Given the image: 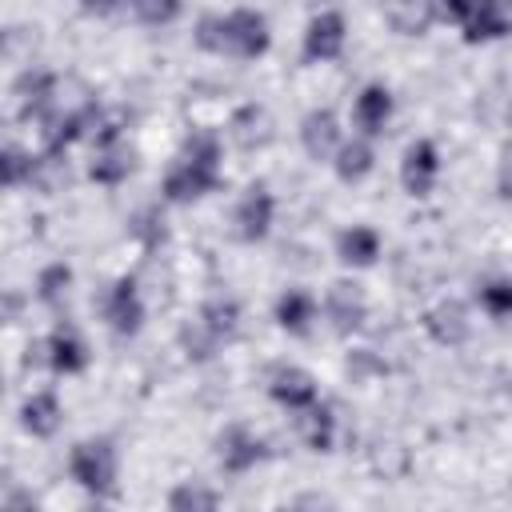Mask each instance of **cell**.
Segmentation results:
<instances>
[{
    "mask_svg": "<svg viewBox=\"0 0 512 512\" xmlns=\"http://www.w3.org/2000/svg\"><path fill=\"white\" fill-rule=\"evenodd\" d=\"M196 48L212 52V56H232V60H256L268 52L272 32L264 12L256 8H236L228 16H200L196 32H192Z\"/></svg>",
    "mask_w": 512,
    "mask_h": 512,
    "instance_id": "obj_1",
    "label": "cell"
},
{
    "mask_svg": "<svg viewBox=\"0 0 512 512\" xmlns=\"http://www.w3.org/2000/svg\"><path fill=\"white\" fill-rule=\"evenodd\" d=\"M220 184V140L216 136H192L180 156L172 160V168L164 172L160 192L172 204H188L200 200L204 192H212Z\"/></svg>",
    "mask_w": 512,
    "mask_h": 512,
    "instance_id": "obj_2",
    "label": "cell"
},
{
    "mask_svg": "<svg viewBox=\"0 0 512 512\" xmlns=\"http://www.w3.org/2000/svg\"><path fill=\"white\" fill-rule=\"evenodd\" d=\"M68 476L92 492V496H108L116 488V448L108 436H92V440H80L68 456Z\"/></svg>",
    "mask_w": 512,
    "mask_h": 512,
    "instance_id": "obj_3",
    "label": "cell"
},
{
    "mask_svg": "<svg viewBox=\"0 0 512 512\" xmlns=\"http://www.w3.org/2000/svg\"><path fill=\"white\" fill-rule=\"evenodd\" d=\"M104 320L116 336H136L144 328V300L132 276H120L104 296Z\"/></svg>",
    "mask_w": 512,
    "mask_h": 512,
    "instance_id": "obj_4",
    "label": "cell"
},
{
    "mask_svg": "<svg viewBox=\"0 0 512 512\" xmlns=\"http://www.w3.org/2000/svg\"><path fill=\"white\" fill-rule=\"evenodd\" d=\"M436 176H440V152H436V144L432 140L408 144V152L400 160V184H404V192L412 200H424V196H432Z\"/></svg>",
    "mask_w": 512,
    "mask_h": 512,
    "instance_id": "obj_5",
    "label": "cell"
},
{
    "mask_svg": "<svg viewBox=\"0 0 512 512\" xmlns=\"http://www.w3.org/2000/svg\"><path fill=\"white\" fill-rule=\"evenodd\" d=\"M272 216H276V200H272V192H268L264 184H252V188L240 196L236 212H232L236 236H240L244 244L264 240V236L272 232Z\"/></svg>",
    "mask_w": 512,
    "mask_h": 512,
    "instance_id": "obj_6",
    "label": "cell"
},
{
    "mask_svg": "<svg viewBox=\"0 0 512 512\" xmlns=\"http://www.w3.org/2000/svg\"><path fill=\"white\" fill-rule=\"evenodd\" d=\"M344 40H348V24H344V16L340 12H316L312 20H308V28H304V56L312 60V64H328V60H336L340 52H344Z\"/></svg>",
    "mask_w": 512,
    "mask_h": 512,
    "instance_id": "obj_7",
    "label": "cell"
},
{
    "mask_svg": "<svg viewBox=\"0 0 512 512\" xmlns=\"http://www.w3.org/2000/svg\"><path fill=\"white\" fill-rule=\"evenodd\" d=\"M300 144H304V152H308L316 164H320V160L332 164V156H336L340 144H344L336 112H332V108H312V112H304V120H300Z\"/></svg>",
    "mask_w": 512,
    "mask_h": 512,
    "instance_id": "obj_8",
    "label": "cell"
},
{
    "mask_svg": "<svg viewBox=\"0 0 512 512\" xmlns=\"http://www.w3.org/2000/svg\"><path fill=\"white\" fill-rule=\"evenodd\" d=\"M468 44H488L512 32V0H472L468 20L460 24Z\"/></svg>",
    "mask_w": 512,
    "mask_h": 512,
    "instance_id": "obj_9",
    "label": "cell"
},
{
    "mask_svg": "<svg viewBox=\"0 0 512 512\" xmlns=\"http://www.w3.org/2000/svg\"><path fill=\"white\" fill-rule=\"evenodd\" d=\"M216 456H220V468H224V472L240 476V472H252V468L268 456V448H264V440H260V436H252L248 428L232 424V428L216 440Z\"/></svg>",
    "mask_w": 512,
    "mask_h": 512,
    "instance_id": "obj_10",
    "label": "cell"
},
{
    "mask_svg": "<svg viewBox=\"0 0 512 512\" xmlns=\"http://www.w3.org/2000/svg\"><path fill=\"white\" fill-rule=\"evenodd\" d=\"M268 396H272L280 408H288V412H304V408H312V404L320 400L316 380H312L304 368H292V364L272 372V380H268Z\"/></svg>",
    "mask_w": 512,
    "mask_h": 512,
    "instance_id": "obj_11",
    "label": "cell"
},
{
    "mask_svg": "<svg viewBox=\"0 0 512 512\" xmlns=\"http://www.w3.org/2000/svg\"><path fill=\"white\" fill-rule=\"evenodd\" d=\"M324 312H328V320H332L336 332H352V328H360L364 316H368V304H364L360 284L336 280V284L324 292Z\"/></svg>",
    "mask_w": 512,
    "mask_h": 512,
    "instance_id": "obj_12",
    "label": "cell"
},
{
    "mask_svg": "<svg viewBox=\"0 0 512 512\" xmlns=\"http://www.w3.org/2000/svg\"><path fill=\"white\" fill-rule=\"evenodd\" d=\"M388 120H392V92L384 84H364L352 104V124L360 128V136H380Z\"/></svg>",
    "mask_w": 512,
    "mask_h": 512,
    "instance_id": "obj_13",
    "label": "cell"
},
{
    "mask_svg": "<svg viewBox=\"0 0 512 512\" xmlns=\"http://www.w3.org/2000/svg\"><path fill=\"white\" fill-rule=\"evenodd\" d=\"M60 420H64V408H60V396H56V392H32V396L20 404V428H24L28 436H36V440L56 436Z\"/></svg>",
    "mask_w": 512,
    "mask_h": 512,
    "instance_id": "obj_14",
    "label": "cell"
},
{
    "mask_svg": "<svg viewBox=\"0 0 512 512\" xmlns=\"http://www.w3.org/2000/svg\"><path fill=\"white\" fill-rule=\"evenodd\" d=\"M384 20L396 36H424L436 12L432 0H384Z\"/></svg>",
    "mask_w": 512,
    "mask_h": 512,
    "instance_id": "obj_15",
    "label": "cell"
},
{
    "mask_svg": "<svg viewBox=\"0 0 512 512\" xmlns=\"http://www.w3.org/2000/svg\"><path fill=\"white\" fill-rule=\"evenodd\" d=\"M336 256H340L348 268H368V264H376V256H380V236H376V228H368V224L344 228V232L336 236Z\"/></svg>",
    "mask_w": 512,
    "mask_h": 512,
    "instance_id": "obj_16",
    "label": "cell"
},
{
    "mask_svg": "<svg viewBox=\"0 0 512 512\" xmlns=\"http://www.w3.org/2000/svg\"><path fill=\"white\" fill-rule=\"evenodd\" d=\"M48 364H52L56 372H64V376H76V372L88 368V344H84L72 328L60 324V328L48 336Z\"/></svg>",
    "mask_w": 512,
    "mask_h": 512,
    "instance_id": "obj_17",
    "label": "cell"
},
{
    "mask_svg": "<svg viewBox=\"0 0 512 512\" xmlns=\"http://www.w3.org/2000/svg\"><path fill=\"white\" fill-rule=\"evenodd\" d=\"M296 428H300V440L312 448V452H332L336 444V416H332V404H312L296 416Z\"/></svg>",
    "mask_w": 512,
    "mask_h": 512,
    "instance_id": "obj_18",
    "label": "cell"
},
{
    "mask_svg": "<svg viewBox=\"0 0 512 512\" xmlns=\"http://www.w3.org/2000/svg\"><path fill=\"white\" fill-rule=\"evenodd\" d=\"M332 168H336V176H340L344 184H360V180L376 168V152H372L368 136H352V140H344L340 152L332 156Z\"/></svg>",
    "mask_w": 512,
    "mask_h": 512,
    "instance_id": "obj_19",
    "label": "cell"
},
{
    "mask_svg": "<svg viewBox=\"0 0 512 512\" xmlns=\"http://www.w3.org/2000/svg\"><path fill=\"white\" fill-rule=\"evenodd\" d=\"M424 328H428V336L436 340V344H448V348H456V344H464L468 340V312L460 308V304H436L428 316H424Z\"/></svg>",
    "mask_w": 512,
    "mask_h": 512,
    "instance_id": "obj_20",
    "label": "cell"
},
{
    "mask_svg": "<svg viewBox=\"0 0 512 512\" xmlns=\"http://www.w3.org/2000/svg\"><path fill=\"white\" fill-rule=\"evenodd\" d=\"M312 320H316V300H312L304 288H288V292L276 300V324H280L284 332L304 336V332L312 328Z\"/></svg>",
    "mask_w": 512,
    "mask_h": 512,
    "instance_id": "obj_21",
    "label": "cell"
},
{
    "mask_svg": "<svg viewBox=\"0 0 512 512\" xmlns=\"http://www.w3.org/2000/svg\"><path fill=\"white\" fill-rule=\"evenodd\" d=\"M92 180L96 184H120L128 172H132V148H124L120 140H112V144H100L96 148V160H92Z\"/></svg>",
    "mask_w": 512,
    "mask_h": 512,
    "instance_id": "obj_22",
    "label": "cell"
},
{
    "mask_svg": "<svg viewBox=\"0 0 512 512\" xmlns=\"http://www.w3.org/2000/svg\"><path fill=\"white\" fill-rule=\"evenodd\" d=\"M200 328H204L208 336H216V340L236 336V328H240V304H236L232 296L208 300V304L200 308Z\"/></svg>",
    "mask_w": 512,
    "mask_h": 512,
    "instance_id": "obj_23",
    "label": "cell"
},
{
    "mask_svg": "<svg viewBox=\"0 0 512 512\" xmlns=\"http://www.w3.org/2000/svg\"><path fill=\"white\" fill-rule=\"evenodd\" d=\"M52 84L56 80L48 72H24L16 80V104H20V112L24 116H40L52 104Z\"/></svg>",
    "mask_w": 512,
    "mask_h": 512,
    "instance_id": "obj_24",
    "label": "cell"
},
{
    "mask_svg": "<svg viewBox=\"0 0 512 512\" xmlns=\"http://www.w3.org/2000/svg\"><path fill=\"white\" fill-rule=\"evenodd\" d=\"M232 136H236V144H240V148L268 144V140H272V120H268V112H264V108H256V104H248V108L232 120Z\"/></svg>",
    "mask_w": 512,
    "mask_h": 512,
    "instance_id": "obj_25",
    "label": "cell"
},
{
    "mask_svg": "<svg viewBox=\"0 0 512 512\" xmlns=\"http://www.w3.org/2000/svg\"><path fill=\"white\" fill-rule=\"evenodd\" d=\"M480 308L496 320H508L512 316V276H500V280H488L480 288Z\"/></svg>",
    "mask_w": 512,
    "mask_h": 512,
    "instance_id": "obj_26",
    "label": "cell"
},
{
    "mask_svg": "<svg viewBox=\"0 0 512 512\" xmlns=\"http://www.w3.org/2000/svg\"><path fill=\"white\" fill-rule=\"evenodd\" d=\"M180 8H184V0H132L136 20H140V24H148V28L172 24V20L180 16Z\"/></svg>",
    "mask_w": 512,
    "mask_h": 512,
    "instance_id": "obj_27",
    "label": "cell"
},
{
    "mask_svg": "<svg viewBox=\"0 0 512 512\" xmlns=\"http://www.w3.org/2000/svg\"><path fill=\"white\" fill-rule=\"evenodd\" d=\"M32 176H36V160L28 152H20V148H4V156H0V180L8 188H16V184H24Z\"/></svg>",
    "mask_w": 512,
    "mask_h": 512,
    "instance_id": "obj_28",
    "label": "cell"
},
{
    "mask_svg": "<svg viewBox=\"0 0 512 512\" xmlns=\"http://www.w3.org/2000/svg\"><path fill=\"white\" fill-rule=\"evenodd\" d=\"M68 284H72V268H68V264H52V268H44V272H40L36 292H40V300L56 304V300L68 292Z\"/></svg>",
    "mask_w": 512,
    "mask_h": 512,
    "instance_id": "obj_29",
    "label": "cell"
},
{
    "mask_svg": "<svg viewBox=\"0 0 512 512\" xmlns=\"http://www.w3.org/2000/svg\"><path fill=\"white\" fill-rule=\"evenodd\" d=\"M216 504H220V496L208 488H196V484H180L168 496V508H216Z\"/></svg>",
    "mask_w": 512,
    "mask_h": 512,
    "instance_id": "obj_30",
    "label": "cell"
},
{
    "mask_svg": "<svg viewBox=\"0 0 512 512\" xmlns=\"http://www.w3.org/2000/svg\"><path fill=\"white\" fill-rule=\"evenodd\" d=\"M432 12H436V20L464 24V20H468V12H472V0H432Z\"/></svg>",
    "mask_w": 512,
    "mask_h": 512,
    "instance_id": "obj_31",
    "label": "cell"
},
{
    "mask_svg": "<svg viewBox=\"0 0 512 512\" xmlns=\"http://www.w3.org/2000/svg\"><path fill=\"white\" fill-rule=\"evenodd\" d=\"M80 8H84L88 16H108V12L120 8V0H80Z\"/></svg>",
    "mask_w": 512,
    "mask_h": 512,
    "instance_id": "obj_32",
    "label": "cell"
},
{
    "mask_svg": "<svg viewBox=\"0 0 512 512\" xmlns=\"http://www.w3.org/2000/svg\"><path fill=\"white\" fill-rule=\"evenodd\" d=\"M496 188H500L504 200H512V156L500 164V180H496Z\"/></svg>",
    "mask_w": 512,
    "mask_h": 512,
    "instance_id": "obj_33",
    "label": "cell"
}]
</instances>
